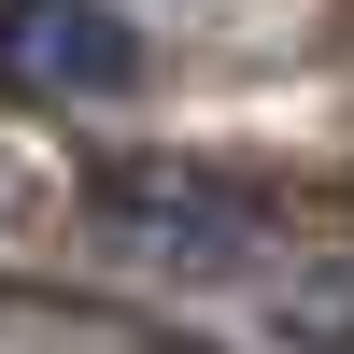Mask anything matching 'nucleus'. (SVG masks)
Listing matches in <instances>:
<instances>
[{
  "label": "nucleus",
  "mask_w": 354,
  "mask_h": 354,
  "mask_svg": "<svg viewBox=\"0 0 354 354\" xmlns=\"http://www.w3.org/2000/svg\"><path fill=\"white\" fill-rule=\"evenodd\" d=\"M85 213H100L113 255H142V270H255L270 255V198L227 185V170H185V156H128L85 185Z\"/></svg>",
  "instance_id": "f257e3e1"
},
{
  "label": "nucleus",
  "mask_w": 354,
  "mask_h": 354,
  "mask_svg": "<svg viewBox=\"0 0 354 354\" xmlns=\"http://www.w3.org/2000/svg\"><path fill=\"white\" fill-rule=\"evenodd\" d=\"M0 85H28V100H113V85H142V28L113 0H0Z\"/></svg>",
  "instance_id": "f03ea898"
}]
</instances>
